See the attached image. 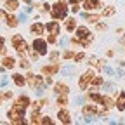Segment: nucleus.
I'll return each mask as SVG.
<instances>
[{
    "label": "nucleus",
    "instance_id": "f257e3e1",
    "mask_svg": "<svg viewBox=\"0 0 125 125\" xmlns=\"http://www.w3.org/2000/svg\"><path fill=\"white\" fill-rule=\"evenodd\" d=\"M26 111H28V108H24V106H21L18 103H12V106L9 108V111H7V118L14 125L28 123V120H24L26 118Z\"/></svg>",
    "mask_w": 125,
    "mask_h": 125
},
{
    "label": "nucleus",
    "instance_id": "f03ea898",
    "mask_svg": "<svg viewBox=\"0 0 125 125\" xmlns=\"http://www.w3.org/2000/svg\"><path fill=\"white\" fill-rule=\"evenodd\" d=\"M51 18L52 19H56V21H62L68 16V12H70V7H68V4L64 2V0H57L56 4H52L51 5Z\"/></svg>",
    "mask_w": 125,
    "mask_h": 125
},
{
    "label": "nucleus",
    "instance_id": "7ed1b4c3",
    "mask_svg": "<svg viewBox=\"0 0 125 125\" xmlns=\"http://www.w3.org/2000/svg\"><path fill=\"white\" fill-rule=\"evenodd\" d=\"M75 38L78 40L80 47H89L94 40V35L87 26H76L75 28Z\"/></svg>",
    "mask_w": 125,
    "mask_h": 125
},
{
    "label": "nucleus",
    "instance_id": "20e7f679",
    "mask_svg": "<svg viewBox=\"0 0 125 125\" xmlns=\"http://www.w3.org/2000/svg\"><path fill=\"white\" fill-rule=\"evenodd\" d=\"M10 45H12V49H16V52H18L19 56H24L26 51L30 49V43L24 40L23 35H12V38H10Z\"/></svg>",
    "mask_w": 125,
    "mask_h": 125
},
{
    "label": "nucleus",
    "instance_id": "39448f33",
    "mask_svg": "<svg viewBox=\"0 0 125 125\" xmlns=\"http://www.w3.org/2000/svg\"><path fill=\"white\" fill-rule=\"evenodd\" d=\"M24 78H26V83L30 85V89H33V90H37V94H40V90L43 89V78L35 73H28V75H24Z\"/></svg>",
    "mask_w": 125,
    "mask_h": 125
},
{
    "label": "nucleus",
    "instance_id": "423d86ee",
    "mask_svg": "<svg viewBox=\"0 0 125 125\" xmlns=\"http://www.w3.org/2000/svg\"><path fill=\"white\" fill-rule=\"evenodd\" d=\"M30 47L35 52H38V56H47V54H49V43H47V40L42 38V37H35L33 43H31Z\"/></svg>",
    "mask_w": 125,
    "mask_h": 125
},
{
    "label": "nucleus",
    "instance_id": "0eeeda50",
    "mask_svg": "<svg viewBox=\"0 0 125 125\" xmlns=\"http://www.w3.org/2000/svg\"><path fill=\"white\" fill-rule=\"evenodd\" d=\"M94 75H96V71H94V70H87V71H83V73L80 75V78H78V89H80L82 92L89 89L90 80H92Z\"/></svg>",
    "mask_w": 125,
    "mask_h": 125
},
{
    "label": "nucleus",
    "instance_id": "6e6552de",
    "mask_svg": "<svg viewBox=\"0 0 125 125\" xmlns=\"http://www.w3.org/2000/svg\"><path fill=\"white\" fill-rule=\"evenodd\" d=\"M83 9L87 12H97L103 9V0H83Z\"/></svg>",
    "mask_w": 125,
    "mask_h": 125
},
{
    "label": "nucleus",
    "instance_id": "1a4fd4ad",
    "mask_svg": "<svg viewBox=\"0 0 125 125\" xmlns=\"http://www.w3.org/2000/svg\"><path fill=\"white\" fill-rule=\"evenodd\" d=\"M56 118H57L61 123H64V125H70V123L73 122V118H71V113H70L68 109H66V106H64V108H59V111H57Z\"/></svg>",
    "mask_w": 125,
    "mask_h": 125
},
{
    "label": "nucleus",
    "instance_id": "9d476101",
    "mask_svg": "<svg viewBox=\"0 0 125 125\" xmlns=\"http://www.w3.org/2000/svg\"><path fill=\"white\" fill-rule=\"evenodd\" d=\"M52 90L56 96H70V85H66L64 82H56L52 85Z\"/></svg>",
    "mask_w": 125,
    "mask_h": 125
},
{
    "label": "nucleus",
    "instance_id": "9b49d317",
    "mask_svg": "<svg viewBox=\"0 0 125 125\" xmlns=\"http://www.w3.org/2000/svg\"><path fill=\"white\" fill-rule=\"evenodd\" d=\"M30 33H31V35H35V37H42V35L45 33V24L40 23V21L31 23V26H30Z\"/></svg>",
    "mask_w": 125,
    "mask_h": 125
},
{
    "label": "nucleus",
    "instance_id": "f8f14e48",
    "mask_svg": "<svg viewBox=\"0 0 125 125\" xmlns=\"http://www.w3.org/2000/svg\"><path fill=\"white\" fill-rule=\"evenodd\" d=\"M57 71H59V64H57V62H52V64H45V66H40V73H42V75H49V76H54Z\"/></svg>",
    "mask_w": 125,
    "mask_h": 125
},
{
    "label": "nucleus",
    "instance_id": "ddd939ff",
    "mask_svg": "<svg viewBox=\"0 0 125 125\" xmlns=\"http://www.w3.org/2000/svg\"><path fill=\"white\" fill-rule=\"evenodd\" d=\"M45 31H49L51 35H57L59 37V33H61V26H59V23L56 21V19H52V21H49L45 24Z\"/></svg>",
    "mask_w": 125,
    "mask_h": 125
},
{
    "label": "nucleus",
    "instance_id": "4468645a",
    "mask_svg": "<svg viewBox=\"0 0 125 125\" xmlns=\"http://www.w3.org/2000/svg\"><path fill=\"white\" fill-rule=\"evenodd\" d=\"M10 80H12V83H14L16 87H24V85H26L24 75H23V73H18V71H14V73L10 75Z\"/></svg>",
    "mask_w": 125,
    "mask_h": 125
},
{
    "label": "nucleus",
    "instance_id": "2eb2a0df",
    "mask_svg": "<svg viewBox=\"0 0 125 125\" xmlns=\"http://www.w3.org/2000/svg\"><path fill=\"white\" fill-rule=\"evenodd\" d=\"M4 9L7 12H18L19 10V0H5Z\"/></svg>",
    "mask_w": 125,
    "mask_h": 125
},
{
    "label": "nucleus",
    "instance_id": "dca6fc26",
    "mask_svg": "<svg viewBox=\"0 0 125 125\" xmlns=\"http://www.w3.org/2000/svg\"><path fill=\"white\" fill-rule=\"evenodd\" d=\"M62 21H64V30L68 31V33H73V31H75V28L78 26L75 18H68V16H66V18L62 19Z\"/></svg>",
    "mask_w": 125,
    "mask_h": 125
},
{
    "label": "nucleus",
    "instance_id": "f3484780",
    "mask_svg": "<svg viewBox=\"0 0 125 125\" xmlns=\"http://www.w3.org/2000/svg\"><path fill=\"white\" fill-rule=\"evenodd\" d=\"M2 57H4V59H2V66H4L5 70H14V66L18 64V61H16L14 57H10V56H7V54L2 56Z\"/></svg>",
    "mask_w": 125,
    "mask_h": 125
},
{
    "label": "nucleus",
    "instance_id": "a211bd4d",
    "mask_svg": "<svg viewBox=\"0 0 125 125\" xmlns=\"http://www.w3.org/2000/svg\"><path fill=\"white\" fill-rule=\"evenodd\" d=\"M101 106L106 108V109H113V108H115V101H113V97L109 96V94H104L103 99H101Z\"/></svg>",
    "mask_w": 125,
    "mask_h": 125
},
{
    "label": "nucleus",
    "instance_id": "6ab92c4d",
    "mask_svg": "<svg viewBox=\"0 0 125 125\" xmlns=\"http://www.w3.org/2000/svg\"><path fill=\"white\" fill-rule=\"evenodd\" d=\"M82 16H83V19H85L87 23H90V24H96L97 21H101V14H97V12H94V14L82 12Z\"/></svg>",
    "mask_w": 125,
    "mask_h": 125
},
{
    "label": "nucleus",
    "instance_id": "aec40b11",
    "mask_svg": "<svg viewBox=\"0 0 125 125\" xmlns=\"http://www.w3.org/2000/svg\"><path fill=\"white\" fill-rule=\"evenodd\" d=\"M4 21L7 23V26H9V28H16V26L19 24V19L14 16V12H9V14L5 16V19H4Z\"/></svg>",
    "mask_w": 125,
    "mask_h": 125
},
{
    "label": "nucleus",
    "instance_id": "412c9836",
    "mask_svg": "<svg viewBox=\"0 0 125 125\" xmlns=\"http://www.w3.org/2000/svg\"><path fill=\"white\" fill-rule=\"evenodd\" d=\"M115 108L118 109V111H125V92H120L118 94V99L115 101Z\"/></svg>",
    "mask_w": 125,
    "mask_h": 125
},
{
    "label": "nucleus",
    "instance_id": "4be33fe9",
    "mask_svg": "<svg viewBox=\"0 0 125 125\" xmlns=\"http://www.w3.org/2000/svg\"><path fill=\"white\" fill-rule=\"evenodd\" d=\"M14 103H18V104H21V106H24V108H30L31 99L26 96V94H21V96H18V97L14 99Z\"/></svg>",
    "mask_w": 125,
    "mask_h": 125
},
{
    "label": "nucleus",
    "instance_id": "5701e85b",
    "mask_svg": "<svg viewBox=\"0 0 125 125\" xmlns=\"http://www.w3.org/2000/svg\"><path fill=\"white\" fill-rule=\"evenodd\" d=\"M90 85H92V87H96V89L101 87V85H104V78H103L101 75H94V76H92V80H90Z\"/></svg>",
    "mask_w": 125,
    "mask_h": 125
},
{
    "label": "nucleus",
    "instance_id": "b1692460",
    "mask_svg": "<svg viewBox=\"0 0 125 125\" xmlns=\"http://www.w3.org/2000/svg\"><path fill=\"white\" fill-rule=\"evenodd\" d=\"M115 12H116V9H115L113 5H106V7L103 9L101 16H104V18H111V16H115Z\"/></svg>",
    "mask_w": 125,
    "mask_h": 125
},
{
    "label": "nucleus",
    "instance_id": "393cba45",
    "mask_svg": "<svg viewBox=\"0 0 125 125\" xmlns=\"http://www.w3.org/2000/svg\"><path fill=\"white\" fill-rule=\"evenodd\" d=\"M30 123H35V125H40V123H42V115H40V111H31Z\"/></svg>",
    "mask_w": 125,
    "mask_h": 125
},
{
    "label": "nucleus",
    "instance_id": "a878e982",
    "mask_svg": "<svg viewBox=\"0 0 125 125\" xmlns=\"http://www.w3.org/2000/svg\"><path fill=\"white\" fill-rule=\"evenodd\" d=\"M89 64H90V66H97V70H103V68H104V61H103V59H96V57H90Z\"/></svg>",
    "mask_w": 125,
    "mask_h": 125
},
{
    "label": "nucleus",
    "instance_id": "bb28decb",
    "mask_svg": "<svg viewBox=\"0 0 125 125\" xmlns=\"http://www.w3.org/2000/svg\"><path fill=\"white\" fill-rule=\"evenodd\" d=\"M56 104H57L59 108H64V106H68V104H70V101H68V96H57V99H56Z\"/></svg>",
    "mask_w": 125,
    "mask_h": 125
},
{
    "label": "nucleus",
    "instance_id": "cd10ccee",
    "mask_svg": "<svg viewBox=\"0 0 125 125\" xmlns=\"http://www.w3.org/2000/svg\"><path fill=\"white\" fill-rule=\"evenodd\" d=\"M18 64H19L23 70H30V68H31V62H30V59H26V57H23V59L18 62Z\"/></svg>",
    "mask_w": 125,
    "mask_h": 125
},
{
    "label": "nucleus",
    "instance_id": "c85d7f7f",
    "mask_svg": "<svg viewBox=\"0 0 125 125\" xmlns=\"http://www.w3.org/2000/svg\"><path fill=\"white\" fill-rule=\"evenodd\" d=\"M7 54V47H5V38L0 37V56H5Z\"/></svg>",
    "mask_w": 125,
    "mask_h": 125
},
{
    "label": "nucleus",
    "instance_id": "c756f323",
    "mask_svg": "<svg viewBox=\"0 0 125 125\" xmlns=\"http://www.w3.org/2000/svg\"><path fill=\"white\" fill-rule=\"evenodd\" d=\"M85 59V52L82 51V52H76L75 56H73V62H80V61H83Z\"/></svg>",
    "mask_w": 125,
    "mask_h": 125
},
{
    "label": "nucleus",
    "instance_id": "7c9ffc66",
    "mask_svg": "<svg viewBox=\"0 0 125 125\" xmlns=\"http://www.w3.org/2000/svg\"><path fill=\"white\" fill-rule=\"evenodd\" d=\"M73 56H75V52H73L71 49H66L64 52H62V59H66V61H70V59H73Z\"/></svg>",
    "mask_w": 125,
    "mask_h": 125
},
{
    "label": "nucleus",
    "instance_id": "2f4dec72",
    "mask_svg": "<svg viewBox=\"0 0 125 125\" xmlns=\"http://www.w3.org/2000/svg\"><path fill=\"white\" fill-rule=\"evenodd\" d=\"M51 123H54V120H52L49 115H43V116H42V123H40V125H51Z\"/></svg>",
    "mask_w": 125,
    "mask_h": 125
},
{
    "label": "nucleus",
    "instance_id": "473e14b6",
    "mask_svg": "<svg viewBox=\"0 0 125 125\" xmlns=\"http://www.w3.org/2000/svg\"><path fill=\"white\" fill-rule=\"evenodd\" d=\"M108 26H106V23H101V21H97L96 23V31H104Z\"/></svg>",
    "mask_w": 125,
    "mask_h": 125
},
{
    "label": "nucleus",
    "instance_id": "72a5a7b5",
    "mask_svg": "<svg viewBox=\"0 0 125 125\" xmlns=\"http://www.w3.org/2000/svg\"><path fill=\"white\" fill-rule=\"evenodd\" d=\"M49 57H51V62H57V59H59V52H57V51H54V52H51V54H49Z\"/></svg>",
    "mask_w": 125,
    "mask_h": 125
},
{
    "label": "nucleus",
    "instance_id": "f704fd0d",
    "mask_svg": "<svg viewBox=\"0 0 125 125\" xmlns=\"http://www.w3.org/2000/svg\"><path fill=\"white\" fill-rule=\"evenodd\" d=\"M45 40H47V43H56L57 42V35H51L49 33V37H47Z\"/></svg>",
    "mask_w": 125,
    "mask_h": 125
},
{
    "label": "nucleus",
    "instance_id": "c9c22d12",
    "mask_svg": "<svg viewBox=\"0 0 125 125\" xmlns=\"http://www.w3.org/2000/svg\"><path fill=\"white\" fill-rule=\"evenodd\" d=\"M71 12H80V5H78V4H71Z\"/></svg>",
    "mask_w": 125,
    "mask_h": 125
},
{
    "label": "nucleus",
    "instance_id": "e433bc0d",
    "mask_svg": "<svg viewBox=\"0 0 125 125\" xmlns=\"http://www.w3.org/2000/svg\"><path fill=\"white\" fill-rule=\"evenodd\" d=\"M10 97H12V92L10 90H5L4 92V99H10Z\"/></svg>",
    "mask_w": 125,
    "mask_h": 125
},
{
    "label": "nucleus",
    "instance_id": "4c0bfd02",
    "mask_svg": "<svg viewBox=\"0 0 125 125\" xmlns=\"http://www.w3.org/2000/svg\"><path fill=\"white\" fill-rule=\"evenodd\" d=\"M5 16H7V10H2V9H0V19H5Z\"/></svg>",
    "mask_w": 125,
    "mask_h": 125
},
{
    "label": "nucleus",
    "instance_id": "58836bf2",
    "mask_svg": "<svg viewBox=\"0 0 125 125\" xmlns=\"http://www.w3.org/2000/svg\"><path fill=\"white\" fill-rule=\"evenodd\" d=\"M2 103H4V94H0V106H2Z\"/></svg>",
    "mask_w": 125,
    "mask_h": 125
},
{
    "label": "nucleus",
    "instance_id": "ea45409f",
    "mask_svg": "<svg viewBox=\"0 0 125 125\" xmlns=\"http://www.w3.org/2000/svg\"><path fill=\"white\" fill-rule=\"evenodd\" d=\"M68 2H70V4H78L80 0H68Z\"/></svg>",
    "mask_w": 125,
    "mask_h": 125
},
{
    "label": "nucleus",
    "instance_id": "a19ab883",
    "mask_svg": "<svg viewBox=\"0 0 125 125\" xmlns=\"http://www.w3.org/2000/svg\"><path fill=\"white\" fill-rule=\"evenodd\" d=\"M19 2H24V4H31V0H19Z\"/></svg>",
    "mask_w": 125,
    "mask_h": 125
},
{
    "label": "nucleus",
    "instance_id": "79ce46f5",
    "mask_svg": "<svg viewBox=\"0 0 125 125\" xmlns=\"http://www.w3.org/2000/svg\"><path fill=\"white\" fill-rule=\"evenodd\" d=\"M122 45H123V47H125V37H123V38H122Z\"/></svg>",
    "mask_w": 125,
    "mask_h": 125
},
{
    "label": "nucleus",
    "instance_id": "37998d69",
    "mask_svg": "<svg viewBox=\"0 0 125 125\" xmlns=\"http://www.w3.org/2000/svg\"><path fill=\"white\" fill-rule=\"evenodd\" d=\"M4 70H5V68H4V66H2V68H0V71H4Z\"/></svg>",
    "mask_w": 125,
    "mask_h": 125
}]
</instances>
